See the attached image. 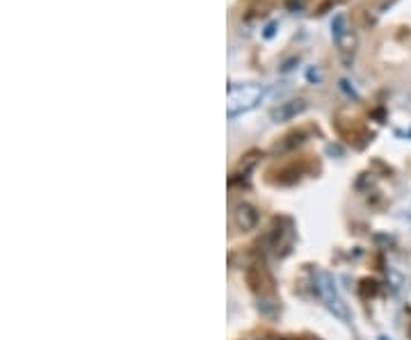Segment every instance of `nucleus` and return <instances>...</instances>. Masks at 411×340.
<instances>
[{
    "label": "nucleus",
    "instance_id": "1",
    "mask_svg": "<svg viewBox=\"0 0 411 340\" xmlns=\"http://www.w3.org/2000/svg\"><path fill=\"white\" fill-rule=\"evenodd\" d=\"M261 87L258 85H242V87H229V105H226V112L229 117H237L242 112H250L256 107V103L261 101Z\"/></svg>",
    "mask_w": 411,
    "mask_h": 340
},
{
    "label": "nucleus",
    "instance_id": "2",
    "mask_svg": "<svg viewBox=\"0 0 411 340\" xmlns=\"http://www.w3.org/2000/svg\"><path fill=\"white\" fill-rule=\"evenodd\" d=\"M320 294H322V299H324V304L329 306V311L336 315V317H341V320H345L348 322L350 320V311H348V304L343 302V297H341V292L336 290V283H333L327 274H320Z\"/></svg>",
    "mask_w": 411,
    "mask_h": 340
},
{
    "label": "nucleus",
    "instance_id": "3",
    "mask_svg": "<svg viewBox=\"0 0 411 340\" xmlns=\"http://www.w3.org/2000/svg\"><path fill=\"white\" fill-rule=\"evenodd\" d=\"M304 107H306L304 101H288V103H281L277 110H272V119H274V122H288V119L297 117Z\"/></svg>",
    "mask_w": 411,
    "mask_h": 340
},
{
    "label": "nucleus",
    "instance_id": "4",
    "mask_svg": "<svg viewBox=\"0 0 411 340\" xmlns=\"http://www.w3.org/2000/svg\"><path fill=\"white\" fill-rule=\"evenodd\" d=\"M331 32H333V39H336L338 43L345 41V37H348V18H345V14H336V16H333Z\"/></svg>",
    "mask_w": 411,
    "mask_h": 340
},
{
    "label": "nucleus",
    "instance_id": "5",
    "mask_svg": "<svg viewBox=\"0 0 411 340\" xmlns=\"http://www.w3.org/2000/svg\"><path fill=\"white\" fill-rule=\"evenodd\" d=\"M380 340H391V338H386V336H380Z\"/></svg>",
    "mask_w": 411,
    "mask_h": 340
}]
</instances>
